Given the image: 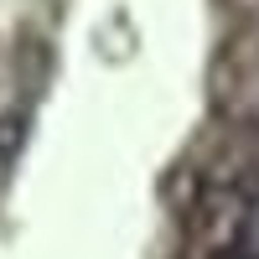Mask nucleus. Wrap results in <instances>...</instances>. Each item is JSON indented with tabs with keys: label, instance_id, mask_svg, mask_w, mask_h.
I'll list each match as a JSON object with an SVG mask.
<instances>
[{
	"label": "nucleus",
	"instance_id": "1",
	"mask_svg": "<svg viewBox=\"0 0 259 259\" xmlns=\"http://www.w3.org/2000/svg\"><path fill=\"white\" fill-rule=\"evenodd\" d=\"M239 259H259V197L249 202L244 223H239Z\"/></svg>",
	"mask_w": 259,
	"mask_h": 259
}]
</instances>
